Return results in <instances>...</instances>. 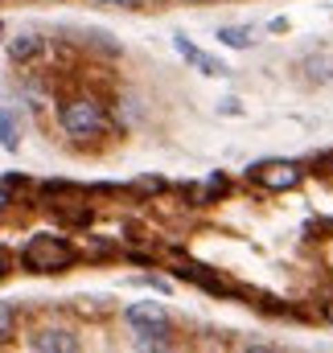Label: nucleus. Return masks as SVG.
Wrapping results in <instances>:
<instances>
[{
    "label": "nucleus",
    "mask_w": 333,
    "mask_h": 353,
    "mask_svg": "<svg viewBox=\"0 0 333 353\" xmlns=\"http://www.w3.org/2000/svg\"><path fill=\"white\" fill-rule=\"evenodd\" d=\"M58 123L66 128V136H75V140H91V136H103L111 119H107V111H103L99 99H91V94H75V99L62 103Z\"/></svg>",
    "instance_id": "f257e3e1"
},
{
    "label": "nucleus",
    "mask_w": 333,
    "mask_h": 353,
    "mask_svg": "<svg viewBox=\"0 0 333 353\" xmlns=\"http://www.w3.org/2000/svg\"><path fill=\"white\" fill-rule=\"evenodd\" d=\"M21 263L29 271H41V275H54V271H66L75 263V247L58 234H33L21 251Z\"/></svg>",
    "instance_id": "f03ea898"
},
{
    "label": "nucleus",
    "mask_w": 333,
    "mask_h": 353,
    "mask_svg": "<svg viewBox=\"0 0 333 353\" xmlns=\"http://www.w3.org/2000/svg\"><path fill=\"white\" fill-rule=\"evenodd\" d=\"M247 176L263 189H296L305 181V169L296 161H259L247 169Z\"/></svg>",
    "instance_id": "7ed1b4c3"
},
{
    "label": "nucleus",
    "mask_w": 333,
    "mask_h": 353,
    "mask_svg": "<svg viewBox=\"0 0 333 353\" xmlns=\"http://www.w3.org/2000/svg\"><path fill=\"white\" fill-rule=\"evenodd\" d=\"M173 50H177V54H181V58H185L193 70H202V74H210V79H214V74H231V70H227L218 58H210L206 50H198V46H193L185 33H177V37H173Z\"/></svg>",
    "instance_id": "20e7f679"
},
{
    "label": "nucleus",
    "mask_w": 333,
    "mask_h": 353,
    "mask_svg": "<svg viewBox=\"0 0 333 353\" xmlns=\"http://www.w3.org/2000/svg\"><path fill=\"white\" fill-rule=\"evenodd\" d=\"M33 353H79V337L70 329H41L33 333Z\"/></svg>",
    "instance_id": "39448f33"
},
{
    "label": "nucleus",
    "mask_w": 333,
    "mask_h": 353,
    "mask_svg": "<svg viewBox=\"0 0 333 353\" xmlns=\"http://www.w3.org/2000/svg\"><path fill=\"white\" fill-rule=\"evenodd\" d=\"M169 321H157V325H140L136 329V350L140 353H169Z\"/></svg>",
    "instance_id": "423d86ee"
},
{
    "label": "nucleus",
    "mask_w": 333,
    "mask_h": 353,
    "mask_svg": "<svg viewBox=\"0 0 333 353\" xmlns=\"http://www.w3.org/2000/svg\"><path fill=\"white\" fill-rule=\"evenodd\" d=\"M124 321H128L132 329H140V325L169 321V312H165V304H157V300H140V304H128V308H124Z\"/></svg>",
    "instance_id": "0eeeda50"
},
{
    "label": "nucleus",
    "mask_w": 333,
    "mask_h": 353,
    "mask_svg": "<svg viewBox=\"0 0 333 353\" xmlns=\"http://www.w3.org/2000/svg\"><path fill=\"white\" fill-rule=\"evenodd\" d=\"M41 50H46V41H41L37 33H21V37L8 41V58H12V62H33Z\"/></svg>",
    "instance_id": "6e6552de"
},
{
    "label": "nucleus",
    "mask_w": 333,
    "mask_h": 353,
    "mask_svg": "<svg viewBox=\"0 0 333 353\" xmlns=\"http://www.w3.org/2000/svg\"><path fill=\"white\" fill-rule=\"evenodd\" d=\"M218 41L231 46V50H251L255 46V29H247V25H222L218 29Z\"/></svg>",
    "instance_id": "1a4fd4ad"
},
{
    "label": "nucleus",
    "mask_w": 333,
    "mask_h": 353,
    "mask_svg": "<svg viewBox=\"0 0 333 353\" xmlns=\"http://www.w3.org/2000/svg\"><path fill=\"white\" fill-rule=\"evenodd\" d=\"M0 144H4L8 152L21 148V136H17V119H12V111H0Z\"/></svg>",
    "instance_id": "9d476101"
},
{
    "label": "nucleus",
    "mask_w": 333,
    "mask_h": 353,
    "mask_svg": "<svg viewBox=\"0 0 333 353\" xmlns=\"http://www.w3.org/2000/svg\"><path fill=\"white\" fill-rule=\"evenodd\" d=\"M8 337H12V312L0 308V341H8Z\"/></svg>",
    "instance_id": "9b49d317"
},
{
    "label": "nucleus",
    "mask_w": 333,
    "mask_h": 353,
    "mask_svg": "<svg viewBox=\"0 0 333 353\" xmlns=\"http://www.w3.org/2000/svg\"><path fill=\"white\" fill-rule=\"evenodd\" d=\"M95 4H103V8H136L140 0H95Z\"/></svg>",
    "instance_id": "f8f14e48"
},
{
    "label": "nucleus",
    "mask_w": 333,
    "mask_h": 353,
    "mask_svg": "<svg viewBox=\"0 0 333 353\" xmlns=\"http://www.w3.org/2000/svg\"><path fill=\"white\" fill-rule=\"evenodd\" d=\"M8 205V185H0V210Z\"/></svg>",
    "instance_id": "ddd939ff"
},
{
    "label": "nucleus",
    "mask_w": 333,
    "mask_h": 353,
    "mask_svg": "<svg viewBox=\"0 0 333 353\" xmlns=\"http://www.w3.org/2000/svg\"><path fill=\"white\" fill-rule=\"evenodd\" d=\"M247 353H276V350H267V345H251Z\"/></svg>",
    "instance_id": "4468645a"
},
{
    "label": "nucleus",
    "mask_w": 333,
    "mask_h": 353,
    "mask_svg": "<svg viewBox=\"0 0 333 353\" xmlns=\"http://www.w3.org/2000/svg\"><path fill=\"white\" fill-rule=\"evenodd\" d=\"M4 271H8V259H4V251H0V275H4Z\"/></svg>",
    "instance_id": "2eb2a0df"
},
{
    "label": "nucleus",
    "mask_w": 333,
    "mask_h": 353,
    "mask_svg": "<svg viewBox=\"0 0 333 353\" xmlns=\"http://www.w3.org/2000/svg\"><path fill=\"white\" fill-rule=\"evenodd\" d=\"M181 4H210V0H181Z\"/></svg>",
    "instance_id": "dca6fc26"
},
{
    "label": "nucleus",
    "mask_w": 333,
    "mask_h": 353,
    "mask_svg": "<svg viewBox=\"0 0 333 353\" xmlns=\"http://www.w3.org/2000/svg\"><path fill=\"white\" fill-rule=\"evenodd\" d=\"M325 316H330V321H333V300H330V308H325Z\"/></svg>",
    "instance_id": "f3484780"
}]
</instances>
